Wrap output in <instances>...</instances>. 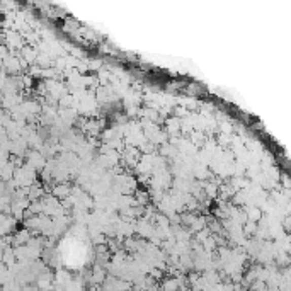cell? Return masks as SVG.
<instances>
[{
    "instance_id": "3957f363",
    "label": "cell",
    "mask_w": 291,
    "mask_h": 291,
    "mask_svg": "<svg viewBox=\"0 0 291 291\" xmlns=\"http://www.w3.org/2000/svg\"><path fill=\"white\" fill-rule=\"evenodd\" d=\"M27 165L31 167V169H43V167L46 165V159L45 155L41 154V152L38 150H31L27 152Z\"/></svg>"
},
{
    "instance_id": "277c9868",
    "label": "cell",
    "mask_w": 291,
    "mask_h": 291,
    "mask_svg": "<svg viewBox=\"0 0 291 291\" xmlns=\"http://www.w3.org/2000/svg\"><path fill=\"white\" fill-rule=\"evenodd\" d=\"M14 228H16V220L11 216H6V214H0V237L11 233Z\"/></svg>"
},
{
    "instance_id": "5b68a950",
    "label": "cell",
    "mask_w": 291,
    "mask_h": 291,
    "mask_svg": "<svg viewBox=\"0 0 291 291\" xmlns=\"http://www.w3.org/2000/svg\"><path fill=\"white\" fill-rule=\"evenodd\" d=\"M70 196V188L66 184H58L56 188L53 189V198H66Z\"/></svg>"
},
{
    "instance_id": "6da1fadb",
    "label": "cell",
    "mask_w": 291,
    "mask_h": 291,
    "mask_svg": "<svg viewBox=\"0 0 291 291\" xmlns=\"http://www.w3.org/2000/svg\"><path fill=\"white\" fill-rule=\"evenodd\" d=\"M22 65H26L24 61L19 58V56L16 55H11L9 53V56L6 60H4V70L7 71V74H17V71H21V66Z\"/></svg>"
},
{
    "instance_id": "7a4b0ae2",
    "label": "cell",
    "mask_w": 291,
    "mask_h": 291,
    "mask_svg": "<svg viewBox=\"0 0 291 291\" xmlns=\"http://www.w3.org/2000/svg\"><path fill=\"white\" fill-rule=\"evenodd\" d=\"M6 45L11 48V50H22L24 43H22V36L19 34L17 31H12V29H7L6 31Z\"/></svg>"
}]
</instances>
